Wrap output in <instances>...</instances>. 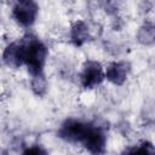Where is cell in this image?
I'll use <instances>...</instances> for the list:
<instances>
[{"label": "cell", "instance_id": "obj_8", "mask_svg": "<svg viewBox=\"0 0 155 155\" xmlns=\"http://www.w3.org/2000/svg\"><path fill=\"white\" fill-rule=\"evenodd\" d=\"M88 27L82 21H76L70 29V40L75 46H81L88 40Z\"/></svg>", "mask_w": 155, "mask_h": 155}, {"label": "cell", "instance_id": "obj_7", "mask_svg": "<svg viewBox=\"0 0 155 155\" xmlns=\"http://www.w3.org/2000/svg\"><path fill=\"white\" fill-rule=\"evenodd\" d=\"M2 59H4V63L11 68H19L23 64L22 48H21L19 41L11 42L6 46L2 54Z\"/></svg>", "mask_w": 155, "mask_h": 155}, {"label": "cell", "instance_id": "obj_6", "mask_svg": "<svg viewBox=\"0 0 155 155\" xmlns=\"http://www.w3.org/2000/svg\"><path fill=\"white\" fill-rule=\"evenodd\" d=\"M130 71V65L126 62H113L105 68V78L114 85H122Z\"/></svg>", "mask_w": 155, "mask_h": 155}, {"label": "cell", "instance_id": "obj_11", "mask_svg": "<svg viewBox=\"0 0 155 155\" xmlns=\"http://www.w3.org/2000/svg\"><path fill=\"white\" fill-rule=\"evenodd\" d=\"M126 151L132 154H155V145L149 142H142L133 149H127Z\"/></svg>", "mask_w": 155, "mask_h": 155}, {"label": "cell", "instance_id": "obj_3", "mask_svg": "<svg viewBox=\"0 0 155 155\" xmlns=\"http://www.w3.org/2000/svg\"><path fill=\"white\" fill-rule=\"evenodd\" d=\"M39 13V6L35 0H16L12 7L15 21L22 27H30Z\"/></svg>", "mask_w": 155, "mask_h": 155}, {"label": "cell", "instance_id": "obj_10", "mask_svg": "<svg viewBox=\"0 0 155 155\" xmlns=\"http://www.w3.org/2000/svg\"><path fill=\"white\" fill-rule=\"evenodd\" d=\"M31 90L35 94L38 96H42L45 92H46V87H47V81L44 76V74H38V75H33V79H31Z\"/></svg>", "mask_w": 155, "mask_h": 155}, {"label": "cell", "instance_id": "obj_5", "mask_svg": "<svg viewBox=\"0 0 155 155\" xmlns=\"http://www.w3.org/2000/svg\"><path fill=\"white\" fill-rule=\"evenodd\" d=\"M105 142H107V138L103 130L92 125L87 133L86 139L82 143V147L90 153L101 154V153H104L105 150Z\"/></svg>", "mask_w": 155, "mask_h": 155}, {"label": "cell", "instance_id": "obj_1", "mask_svg": "<svg viewBox=\"0 0 155 155\" xmlns=\"http://www.w3.org/2000/svg\"><path fill=\"white\" fill-rule=\"evenodd\" d=\"M19 44L22 48L23 64H25L28 71L31 75L41 74L48 53L46 45L31 34L24 35L19 40Z\"/></svg>", "mask_w": 155, "mask_h": 155}, {"label": "cell", "instance_id": "obj_4", "mask_svg": "<svg viewBox=\"0 0 155 155\" xmlns=\"http://www.w3.org/2000/svg\"><path fill=\"white\" fill-rule=\"evenodd\" d=\"M105 79V71L99 62L88 59L84 63L80 73V82L85 88H94Z\"/></svg>", "mask_w": 155, "mask_h": 155}, {"label": "cell", "instance_id": "obj_12", "mask_svg": "<svg viewBox=\"0 0 155 155\" xmlns=\"http://www.w3.org/2000/svg\"><path fill=\"white\" fill-rule=\"evenodd\" d=\"M24 154H46V150H44L38 145H33L31 148H28L27 150H24Z\"/></svg>", "mask_w": 155, "mask_h": 155}, {"label": "cell", "instance_id": "obj_9", "mask_svg": "<svg viewBox=\"0 0 155 155\" xmlns=\"http://www.w3.org/2000/svg\"><path fill=\"white\" fill-rule=\"evenodd\" d=\"M138 41L143 45H153L155 44V23H144L137 34Z\"/></svg>", "mask_w": 155, "mask_h": 155}, {"label": "cell", "instance_id": "obj_2", "mask_svg": "<svg viewBox=\"0 0 155 155\" xmlns=\"http://www.w3.org/2000/svg\"><path fill=\"white\" fill-rule=\"evenodd\" d=\"M91 126V124L70 119L62 124L58 131V136L69 143H80L82 145Z\"/></svg>", "mask_w": 155, "mask_h": 155}]
</instances>
